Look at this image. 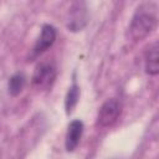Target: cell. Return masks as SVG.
Returning <instances> with one entry per match:
<instances>
[{
	"label": "cell",
	"instance_id": "6da1fadb",
	"mask_svg": "<svg viewBox=\"0 0 159 159\" xmlns=\"http://www.w3.org/2000/svg\"><path fill=\"white\" fill-rule=\"evenodd\" d=\"M157 5L153 2H143L137 7L130 25L128 27V37L137 42L145 39L157 26Z\"/></svg>",
	"mask_w": 159,
	"mask_h": 159
},
{
	"label": "cell",
	"instance_id": "7a4b0ae2",
	"mask_svg": "<svg viewBox=\"0 0 159 159\" xmlns=\"http://www.w3.org/2000/svg\"><path fill=\"white\" fill-rule=\"evenodd\" d=\"M56 67L50 62H41L36 66L32 75V86L39 91H48L56 81Z\"/></svg>",
	"mask_w": 159,
	"mask_h": 159
},
{
	"label": "cell",
	"instance_id": "3957f363",
	"mask_svg": "<svg viewBox=\"0 0 159 159\" xmlns=\"http://www.w3.org/2000/svg\"><path fill=\"white\" fill-rule=\"evenodd\" d=\"M88 22V9L84 1H75L68 9L66 26L68 31L78 32L86 27Z\"/></svg>",
	"mask_w": 159,
	"mask_h": 159
},
{
	"label": "cell",
	"instance_id": "277c9868",
	"mask_svg": "<svg viewBox=\"0 0 159 159\" xmlns=\"http://www.w3.org/2000/svg\"><path fill=\"white\" fill-rule=\"evenodd\" d=\"M120 114V104L117 99H107L99 108L97 114V124L107 128L113 125Z\"/></svg>",
	"mask_w": 159,
	"mask_h": 159
},
{
	"label": "cell",
	"instance_id": "5b68a950",
	"mask_svg": "<svg viewBox=\"0 0 159 159\" xmlns=\"http://www.w3.org/2000/svg\"><path fill=\"white\" fill-rule=\"evenodd\" d=\"M56 36H57L56 29H55L52 25H50V24H45V25L42 26V29H41L40 36H39V39L36 40L35 46H34V48H32L34 56H39V55H41L42 52H45L46 50H48V48L53 45V42H55V40H56Z\"/></svg>",
	"mask_w": 159,
	"mask_h": 159
},
{
	"label": "cell",
	"instance_id": "8992f818",
	"mask_svg": "<svg viewBox=\"0 0 159 159\" xmlns=\"http://www.w3.org/2000/svg\"><path fill=\"white\" fill-rule=\"evenodd\" d=\"M83 134V123L80 119H75L68 124L66 138H65V148L67 152H73L82 138Z\"/></svg>",
	"mask_w": 159,
	"mask_h": 159
},
{
	"label": "cell",
	"instance_id": "52a82bcc",
	"mask_svg": "<svg viewBox=\"0 0 159 159\" xmlns=\"http://www.w3.org/2000/svg\"><path fill=\"white\" fill-rule=\"evenodd\" d=\"M144 68L149 76H157L159 73V45L153 42L144 52Z\"/></svg>",
	"mask_w": 159,
	"mask_h": 159
},
{
	"label": "cell",
	"instance_id": "ba28073f",
	"mask_svg": "<svg viewBox=\"0 0 159 159\" xmlns=\"http://www.w3.org/2000/svg\"><path fill=\"white\" fill-rule=\"evenodd\" d=\"M78 98H80V87L76 83V81L72 82V84L70 86L66 98H65V109H66V114H71L75 109V107L78 103Z\"/></svg>",
	"mask_w": 159,
	"mask_h": 159
},
{
	"label": "cell",
	"instance_id": "9c48e42d",
	"mask_svg": "<svg viewBox=\"0 0 159 159\" xmlns=\"http://www.w3.org/2000/svg\"><path fill=\"white\" fill-rule=\"evenodd\" d=\"M24 86H25V76H24V73L17 72V73L12 75V76L9 78V82H7V91H9V93H10L12 97H16V96H19V94L22 92Z\"/></svg>",
	"mask_w": 159,
	"mask_h": 159
}]
</instances>
